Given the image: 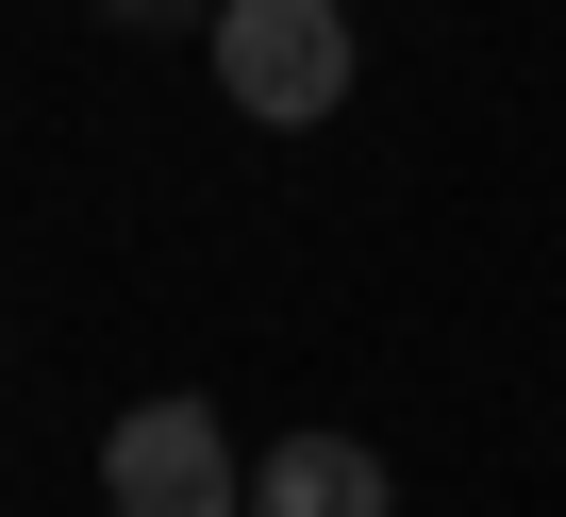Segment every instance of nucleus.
<instances>
[{
    "instance_id": "f257e3e1",
    "label": "nucleus",
    "mask_w": 566,
    "mask_h": 517,
    "mask_svg": "<svg viewBox=\"0 0 566 517\" xmlns=\"http://www.w3.org/2000/svg\"><path fill=\"white\" fill-rule=\"evenodd\" d=\"M217 101L250 134L350 117V0H217Z\"/></svg>"
},
{
    "instance_id": "7ed1b4c3",
    "label": "nucleus",
    "mask_w": 566,
    "mask_h": 517,
    "mask_svg": "<svg viewBox=\"0 0 566 517\" xmlns=\"http://www.w3.org/2000/svg\"><path fill=\"white\" fill-rule=\"evenodd\" d=\"M250 517H400V484H384V451L367 434H266L250 451Z\"/></svg>"
},
{
    "instance_id": "f03ea898",
    "label": "nucleus",
    "mask_w": 566,
    "mask_h": 517,
    "mask_svg": "<svg viewBox=\"0 0 566 517\" xmlns=\"http://www.w3.org/2000/svg\"><path fill=\"white\" fill-rule=\"evenodd\" d=\"M101 500L117 517H250V451H233V417L217 401H134L117 434H101Z\"/></svg>"
},
{
    "instance_id": "20e7f679",
    "label": "nucleus",
    "mask_w": 566,
    "mask_h": 517,
    "mask_svg": "<svg viewBox=\"0 0 566 517\" xmlns=\"http://www.w3.org/2000/svg\"><path fill=\"white\" fill-rule=\"evenodd\" d=\"M117 34H184V18H217V0H101Z\"/></svg>"
}]
</instances>
